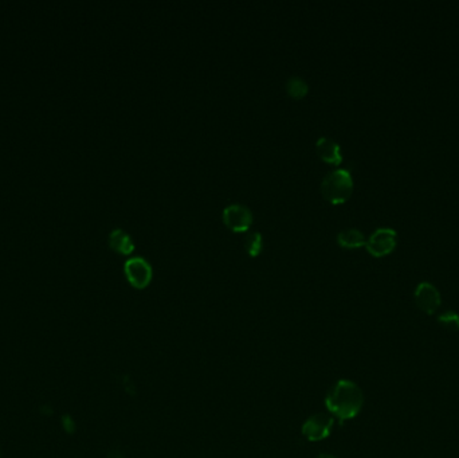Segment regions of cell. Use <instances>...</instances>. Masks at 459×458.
<instances>
[{"instance_id":"cell-4","label":"cell","mask_w":459,"mask_h":458,"mask_svg":"<svg viewBox=\"0 0 459 458\" xmlns=\"http://www.w3.org/2000/svg\"><path fill=\"white\" fill-rule=\"evenodd\" d=\"M398 243V233L391 227L376 229L366 242L367 250L372 256L383 257L389 254Z\"/></svg>"},{"instance_id":"cell-9","label":"cell","mask_w":459,"mask_h":458,"mask_svg":"<svg viewBox=\"0 0 459 458\" xmlns=\"http://www.w3.org/2000/svg\"><path fill=\"white\" fill-rule=\"evenodd\" d=\"M109 245L112 249L123 254H129L135 249V242L130 236L120 227H116L109 233Z\"/></svg>"},{"instance_id":"cell-2","label":"cell","mask_w":459,"mask_h":458,"mask_svg":"<svg viewBox=\"0 0 459 458\" xmlns=\"http://www.w3.org/2000/svg\"><path fill=\"white\" fill-rule=\"evenodd\" d=\"M321 190L329 202L336 204L345 202L354 190V179L351 172L345 168H338L328 172L321 182Z\"/></svg>"},{"instance_id":"cell-11","label":"cell","mask_w":459,"mask_h":458,"mask_svg":"<svg viewBox=\"0 0 459 458\" xmlns=\"http://www.w3.org/2000/svg\"><path fill=\"white\" fill-rule=\"evenodd\" d=\"M286 89H287V93L294 97V98H301L303 97L306 93H308V82L302 78V77H299V75H293L287 79V84H286Z\"/></svg>"},{"instance_id":"cell-12","label":"cell","mask_w":459,"mask_h":458,"mask_svg":"<svg viewBox=\"0 0 459 458\" xmlns=\"http://www.w3.org/2000/svg\"><path fill=\"white\" fill-rule=\"evenodd\" d=\"M245 247L250 256H258L264 247V238L259 231H250L245 237Z\"/></svg>"},{"instance_id":"cell-10","label":"cell","mask_w":459,"mask_h":458,"mask_svg":"<svg viewBox=\"0 0 459 458\" xmlns=\"http://www.w3.org/2000/svg\"><path fill=\"white\" fill-rule=\"evenodd\" d=\"M337 241L343 247L347 249H356V247H361L366 245L367 238L364 236V233L356 227H348L341 230L337 234Z\"/></svg>"},{"instance_id":"cell-5","label":"cell","mask_w":459,"mask_h":458,"mask_svg":"<svg viewBox=\"0 0 459 458\" xmlns=\"http://www.w3.org/2000/svg\"><path fill=\"white\" fill-rule=\"evenodd\" d=\"M333 423L335 420L333 417L328 415V414H313L312 417H309L306 421L303 422L302 425V434L306 440L317 441L325 440L326 437H329L332 429H333Z\"/></svg>"},{"instance_id":"cell-14","label":"cell","mask_w":459,"mask_h":458,"mask_svg":"<svg viewBox=\"0 0 459 458\" xmlns=\"http://www.w3.org/2000/svg\"><path fill=\"white\" fill-rule=\"evenodd\" d=\"M317 458H337L335 457V456H332V455H328V453H322V455H319Z\"/></svg>"},{"instance_id":"cell-1","label":"cell","mask_w":459,"mask_h":458,"mask_svg":"<svg viewBox=\"0 0 459 458\" xmlns=\"http://www.w3.org/2000/svg\"><path fill=\"white\" fill-rule=\"evenodd\" d=\"M364 394L352 381H338L328 392L325 406L331 414L343 423L354 418L363 409Z\"/></svg>"},{"instance_id":"cell-3","label":"cell","mask_w":459,"mask_h":458,"mask_svg":"<svg viewBox=\"0 0 459 458\" xmlns=\"http://www.w3.org/2000/svg\"><path fill=\"white\" fill-rule=\"evenodd\" d=\"M124 270L128 281L135 288H139V289L145 288L151 282L152 275H153L152 265L149 264V261L140 256L128 258L125 261Z\"/></svg>"},{"instance_id":"cell-8","label":"cell","mask_w":459,"mask_h":458,"mask_svg":"<svg viewBox=\"0 0 459 458\" xmlns=\"http://www.w3.org/2000/svg\"><path fill=\"white\" fill-rule=\"evenodd\" d=\"M316 149H317L318 156L324 162H328L332 165H340L343 162L341 148L331 137H326V136L319 137L316 143Z\"/></svg>"},{"instance_id":"cell-7","label":"cell","mask_w":459,"mask_h":458,"mask_svg":"<svg viewBox=\"0 0 459 458\" xmlns=\"http://www.w3.org/2000/svg\"><path fill=\"white\" fill-rule=\"evenodd\" d=\"M415 301L419 310L427 314H432L441 307V293L430 282H421L415 291Z\"/></svg>"},{"instance_id":"cell-13","label":"cell","mask_w":459,"mask_h":458,"mask_svg":"<svg viewBox=\"0 0 459 458\" xmlns=\"http://www.w3.org/2000/svg\"><path fill=\"white\" fill-rule=\"evenodd\" d=\"M439 323L449 330H459V316L456 312H446L441 314Z\"/></svg>"},{"instance_id":"cell-6","label":"cell","mask_w":459,"mask_h":458,"mask_svg":"<svg viewBox=\"0 0 459 458\" xmlns=\"http://www.w3.org/2000/svg\"><path fill=\"white\" fill-rule=\"evenodd\" d=\"M223 220L230 229L235 231H245L253 222V213L245 204L232 203L225 207Z\"/></svg>"}]
</instances>
